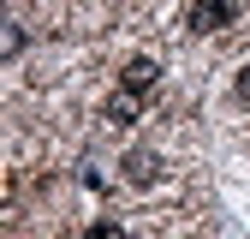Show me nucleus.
I'll return each mask as SVG.
<instances>
[{
	"mask_svg": "<svg viewBox=\"0 0 250 239\" xmlns=\"http://www.w3.org/2000/svg\"><path fill=\"white\" fill-rule=\"evenodd\" d=\"M238 18V0H191V30L208 36V30H227Z\"/></svg>",
	"mask_w": 250,
	"mask_h": 239,
	"instance_id": "f257e3e1",
	"label": "nucleus"
},
{
	"mask_svg": "<svg viewBox=\"0 0 250 239\" xmlns=\"http://www.w3.org/2000/svg\"><path fill=\"white\" fill-rule=\"evenodd\" d=\"M18 54H24V30L12 24V30H6V60H18Z\"/></svg>",
	"mask_w": 250,
	"mask_h": 239,
	"instance_id": "423d86ee",
	"label": "nucleus"
},
{
	"mask_svg": "<svg viewBox=\"0 0 250 239\" xmlns=\"http://www.w3.org/2000/svg\"><path fill=\"white\" fill-rule=\"evenodd\" d=\"M137 114H143V96L119 84L113 96H107V126H119V132H125V126H137Z\"/></svg>",
	"mask_w": 250,
	"mask_h": 239,
	"instance_id": "f03ea898",
	"label": "nucleus"
},
{
	"mask_svg": "<svg viewBox=\"0 0 250 239\" xmlns=\"http://www.w3.org/2000/svg\"><path fill=\"white\" fill-rule=\"evenodd\" d=\"M232 96H238V102H244V108H250V66H244V72H238V84H232Z\"/></svg>",
	"mask_w": 250,
	"mask_h": 239,
	"instance_id": "0eeeda50",
	"label": "nucleus"
},
{
	"mask_svg": "<svg viewBox=\"0 0 250 239\" xmlns=\"http://www.w3.org/2000/svg\"><path fill=\"white\" fill-rule=\"evenodd\" d=\"M155 173H161V156H155V149H131V156H125V179H131V186H155Z\"/></svg>",
	"mask_w": 250,
	"mask_h": 239,
	"instance_id": "7ed1b4c3",
	"label": "nucleus"
},
{
	"mask_svg": "<svg viewBox=\"0 0 250 239\" xmlns=\"http://www.w3.org/2000/svg\"><path fill=\"white\" fill-rule=\"evenodd\" d=\"M155 78H161V60H149V54H137L131 66L119 72V84H125V90H137V96H143V90H149Z\"/></svg>",
	"mask_w": 250,
	"mask_h": 239,
	"instance_id": "20e7f679",
	"label": "nucleus"
},
{
	"mask_svg": "<svg viewBox=\"0 0 250 239\" xmlns=\"http://www.w3.org/2000/svg\"><path fill=\"white\" fill-rule=\"evenodd\" d=\"M83 239H131V233H125V227H119V221H96V227H89V233H83Z\"/></svg>",
	"mask_w": 250,
	"mask_h": 239,
	"instance_id": "39448f33",
	"label": "nucleus"
}]
</instances>
